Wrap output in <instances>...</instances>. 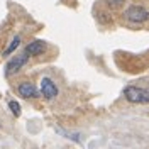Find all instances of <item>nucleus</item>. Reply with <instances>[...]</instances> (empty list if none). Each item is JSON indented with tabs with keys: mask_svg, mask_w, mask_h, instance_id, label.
I'll list each match as a JSON object with an SVG mask.
<instances>
[{
	"mask_svg": "<svg viewBox=\"0 0 149 149\" xmlns=\"http://www.w3.org/2000/svg\"><path fill=\"white\" fill-rule=\"evenodd\" d=\"M19 44H20V36H15L14 39H12V42H10V46L7 47L5 51H3V54H5V56H9L10 53H14V49H15V47H17Z\"/></svg>",
	"mask_w": 149,
	"mask_h": 149,
	"instance_id": "0eeeda50",
	"label": "nucleus"
},
{
	"mask_svg": "<svg viewBox=\"0 0 149 149\" xmlns=\"http://www.w3.org/2000/svg\"><path fill=\"white\" fill-rule=\"evenodd\" d=\"M124 97L130 103H149V90L141 86H125Z\"/></svg>",
	"mask_w": 149,
	"mask_h": 149,
	"instance_id": "f257e3e1",
	"label": "nucleus"
},
{
	"mask_svg": "<svg viewBox=\"0 0 149 149\" xmlns=\"http://www.w3.org/2000/svg\"><path fill=\"white\" fill-rule=\"evenodd\" d=\"M9 109L12 110V113H14L15 117L20 115V107H19V103L15 102V100H10V102H9Z\"/></svg>",
	"mask_w": 149,
	"mask_h": 149,
	"instance_id": "6e6552de",
	"label": "nucleus"
},
{
	"mask_svg": "<svg viewBox=\"0 0 149 149\" xmlns=\"http://www.w3.org/2000/svg\"><path fill=\"white\" fill-rule=\"evenodd\" d=\"M47 49L44 41H32L31 44L26 46L24 53H27L29 56H37V54H44V51Z\"/></svg>",
	"mask_w": 149,
	"mask_h": 149,
	"instance_id": "39448f33",
	"label": "nucleus"
},
{
	"mask_svg": "<svg viewBox=\"0 0 149 149\" xmlns=\"http://www.w3.org/2000/svg\"><path fill=\"white\" fill-rule=\"evenodd\" d=\"M17 92H19V95H20L22 98H34V97H37V95H39L37 88L34 86V85H31V83H22V85H19Z\"/></svg>",
	"mask_w": 149,
	"mask_h": 149,
	"instance_id": "423d86ee",
	"label": "nucleus"
},
{
	"mask_svg": "<svg viewBox=\"0 0 149 149\" xmlns=\"http://www.w3.org/2000/svg\"><path fill=\"white\" fill-rule=\"evenodd\" d=\"M41 93L46 97L47 100H53L58 95V86L54 85V81L51 78H42V81H41Z\"/></svg>",
	"mask_w": 149,
	"mask_h": 149,
	"instance_id": "20e7f679",
	"label": "nucleus"
},
{
	"mask_svg": "<svg viewBox=\"0 0 149 149\" xmlns=\"http://www.w3.org/2000/svg\"><path fill=\"white\" fill-rule=\"evenodd\" d=\"M107 3H109L110 7L115 9V7H120L122 3H124V0H107Z\"/></svg>",
	"mask_w": 149,
	"mask_h": 149,
	"instance_id": "1a4fd4ad",
	"label": "nucleus"
},
{
	"mask_svg": "<svg viewBox=\"0 0 149 149\" xmlns=\"http://www.w3.org/2000/svg\"><path fill=\"white\" fill-rule=\"evenodd\" d=\"M125 19L129 22H134V24H142L149 19V10L142 5H130L129 9L125 10Z\"/></svg>",
	"mask_w": 149,
	"mask_h": 149,
	"instance_id": "f03ea898",
	"label": "nucleus"
},
{
	"mask_svg": "<svg viewBox=\"0 0 149 149\" xmlns=\"http://www.w3.org/2000/svg\"><path fill=\"white\" fill-rule=\"evenodd\" d=\"M27 59H29V54L27 53H22V54H19L15 56V58H12L9 63H7V66H5V73L7 74H15L22 68V66L27 63Z\"/></svg>",
	"mask_w": 149,
	"mask_h": 149,
	"instance_id": "7ed1b4c3",
	"label": "nucleus"
}]
</instances>
